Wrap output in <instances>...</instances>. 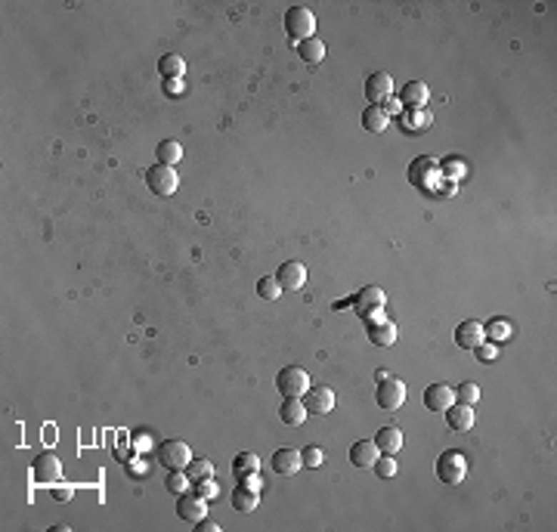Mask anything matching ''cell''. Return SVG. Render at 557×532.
Here are the masks:
<instances>
[{"mask_svg":"<svg viewBox=\"0 0 557 532\" xmlns=\"http://www.w3.org/2000/svg\"><path fill=\"white\" fill-rule=\"evenodd\" d=\"M464 473H468V458L458 452V449H446L440 458H436V477L446 486H458L464 480Z\"/></svg>","mask_w":557,"mask_h":532,"instance_id":"6da1fadb","label":"cell"},{"mask_svg":"<svg viewBox=\"0 0 557 532\" xmlns=\"http://www.w3.org/2000/svg\"><path fill=\"white\" fill-rule=\"evenodd\" d=\"M285 31L291 41L297 44H303V41H310L313 31H316V16L310 13L306 6H291L285 13Z\"/></svg>","mask_w":557,"mask_h":532,"instance_id":"7a4b0ae2","label":"cell"},{"mask_svg":"<svg viewBox=\"0 0 557 532\" xmlns=\"http://www.w3.org/2000/svg\"><path fill=\"white\" fill-rule=\"evenodd\" d=\"M276 390L282 396H303L310 390V375L301 366H285L276 375Z\"/></svg>","mask_w":557,"mask_h":532,"instance_id":"3957f363","label":"cell"},{"mask_svg":"<svg viewBox=\"0 0 557 532\" xmlns=\"http://www.w3.org/2000/svg\"><path fill=\"white\" fill-rule=\"evenodd\" d=\"M146 186L152 189L155 195H161V199H167V195H174L176 192V186H180V176H176V171L171 164H152L146 171Z\"/></svg>","mask_w":557,"mask_h":532,"instance_id":"277c9868","label":"cell"},{"mask_svg":"<svg viewBox=\"0 0 557 532\" xmlns=\"http://www.w3.org/2000/svg\"><path fill=\"white\" fill-rule=\"evenodd\" d=\"M192 461V452L183 440H164L158 446V464H164L167 471H186Z\"/></svg>","mask_w":557,"mask_h":532,"instance_id":"5b68a950","label":"cell"},{"mask_svg":"<svg viewBox=\"0 0 557 532\" xmlns=\"http://www.w3.org/2000/svg\"><path fill=\"white\" fill-rule=\"evenodd\" d=\"M375 403L384 408V412H396L399 406L406 403V384L396 378H384L378 381V390H375Z\"/></svg>","mask_w":557,"mask_h":532,"instance_id":"8992f818","label":"cell"},{"mask_svg":"<svg viewBox=\"0 0 557 532\" xmlns=\"http://www.w3.org/2000/svg\"><path fill=\"white\" fill-rule=\"evenodd\" d=\"M347 303H350L353 310H356V313L362 316V319L368 322L375 313L384 310V291H381L378 285H368V288H362V291H359L356 297H350Z\"/></svg>","mask_w":557,"mask_h":532,"instance_id":"52a82bcc","label":"cell"},{"mask_svg":"<svg viewBox=\"0 0 557 532\" xmlns=\"http://www.w3.org/2000/svg\"><path fill=\"white\" fill-rule=\"evenodd\" d=\"M31 473H34V483H44V486H53V483L62 480V461L56 458L53 452H41L31 464Z\"/></svg>","mask_w":557,"mask_h":532,"instance_id":"ba28073f","label":"cell"},{"mask_svg":"<svg viewBox=\"0 0 557 532\" xmlns=\"http://www.w3.org/2000/svg\"><path fill=\"white\" fill-rule=\"evenodd\" d=\"M393 96V78H390L387 71H371L366 78V99L371 106H381V102H387Z\"/></svg>","mask_w":557,"mask_h":532,"instance_id":"9c48e42d","label":"cell"},{"mask_svg":"<svg viewBox=\"0 0 557 532\" xmlns=\"http://www.w3.org/2000/svg\"><path fill=\"white\" fill-rule=\"evenodd\" d=\"M176 514L183 520H189V523H199V520L208 517V505H204L201 496H195V492H183V496H176Z\"/></svg>","mask_w":557,"mask_h":532,"instance_id":"30bf717a","label":"cell"},{"mask_svg":"<svg viewBox=\"0 0 557 532\" xmlns=\"http://www.w3.org/2000/svg\"><path fill=\"white\" fill-rule=\"evenodd\" d=\"M276 278H278V285H282V291H301L306 282V266L301 260H288V264L278 266Z\"/></svg>","mask_w":557,"mask_h":532,"instance_id":"8fae6325","label":"cell"},{"mask_svg":"<svg viewBox=\"0 0 557 532\" xmlns=\"http://www.w3.org/2000/svg\"><path fill=\"white\" fill-rule=\"evenodd\" d=\"M452 403H455V387H449V384H431L424 390V406L436 415H443Z\"/></svg>","mask_w":557,"mask_h":532,"instance_id":"7c38bea8","label":"cell"},{"mask_svg":"<svg viewBox=\"0 0 557 532\" xmlns=\"http://www.w3.org/2000/svg\"><path fill=\"white\" fill-rule=\"evenodd\" d=\"M368 341L378 343V347H390L396 341V325L384 319V313H375L368 319Z\"/></svg>","mask_w":557,"mask_h":532,"instance_id":"4fadbf2b","label":"cell"},{"mask_svg":"<svg viewBox=\"0 0 557 532\" xmlns=\"http://www.w3.org/2000/svg\"><path fill=\"white\" fill-rule=\"evenodd\" d=\"M483 341H486V331H483V325L477 319H468L455 328V343H458L461 350H477Z\"/></svg>","mask_w":557,"mask_h":532,"instance_id":"5bb4252c","label":"cell"},{"mask_svg":"<svg viewBox=\"0 0 557 532\" xmlns=\"http://www.w3.org/2000/svg\"><path fill=\"white\" fill-rule=\"evenodd\" d=\"M303 406H306V415H328L334 408V390H328V387L306 390Z\"/></svg>","mask_w":557,"mask_h":532,"instance_id":"9a60e30c","label":"cell"},{"mask_svg":"<svg viewBox=\"0 0 557 532\" xmlns=\"http://www.w3.org/2000/svg\"><path fill=\"white\" fill-rule=\"evenodd\" d=\"M446 424H449V431H458V433H464V431H471L473 427V406H464V403H452L449 408H446Z\"/></svg>","mask_w":557,"mask_h":532,"instance_id":"2e32d148","label":"cell"},{"mask_svg":"<svg viewBox=\"0 0 557 532\" xmlns=\"http://www.w3.org/2000/svg\"><path fill=\"white\" fill-rule=\"evenodd\" d=\"M301 468H303V461H301V452L297 449H276L273 452V471L278 477H294Z\"/></svg>","mask_w":557,"mask_h":532,"instance_id":"e0dca14e","label":"cell"},{"mask_svg":"<svg viewBox=\"0 0 557 532\" xmlns=\"http://www.w3.org/2000/svg\"><path fill=\"white\" fill-rule=\"evenodd\" d=\"M303 418H306L303 399L301 396H285V403L278 406V421L288 424V427H297V424H303Z\"/></svg>","mask_w":557,"mask_h":532,"instance_id":"ac0fdd59","label":"cell"},{"mask_svg":"<svg viewBox=\"0 0 557 532\" xmlns=\"http://www.w3.org/2000/svg\"><path fill=\"white\" fill-rule=\"evenodd\" d=\"M378 461V446L375 440H359L350 446V464L353 468H371Z\"/></svg>","mask_w":557,"mask_h":532,"instance_id":"d6986e66","label":"cell"},{"mask_svg":"<svg viewBox=\"0 0 557 532\" xmlns=\"http://www.w3.org/2000/svg\"><path fill=\"white\" fill-rule=\"evenodd\" d=\"M375 446H378V452H384V455H396L403 449V431H399V427H381L375 433Z\"/></svg>","mask_w":557,"mask_h":532,"instance_id":"ffe728a7","label":"cell"},{"mask_svg":"<svg viewBox=\"0 0 557 532\" xmlns=\"http://www.w3.org/2000/svg\"><path fill=\"white\" fill-rule=\"evenodd\" d=\"M427 96H431L427 84H421V81H408V84H403L399 102H403V106H408V109H421L424 102H427Z\"/></svg>","mask_w":557,"mask_h":532,"instance_id":"44dd1931","label":"cell"},{"mask_svg":"<svg viewBox=\"0 0 557 532\" xmlns=\"http://www.w3.org/2000/svg\"><path fill=\"white\" fill-rule=\"evenodd\" d=\"M390 124V115L384 111V106H368L362 111V127L368 130V134H384Z\"/></svg>","mask_w":557,"mask_h":532,"instance_id":"7402d4cb","label":"cell"},{"mask_svg":"<svg viewBox=\"0 0 557 532\" xmlns=\"http://www.w3.org/2000/svg\"><path fill=\"white\" fill-rule=\"evenodd\" d=\"M297 56H301L306 65H319L325 59V44L319 41V37H310V41L297 44Z\"/></svg>","mask_w":557,"mask_h":532,"instance_id":"603a6c76","label":"cell"},{"mask_svg":"<svg viewBox=\"0 0 557 532\" xmlns=\"http://www.w3.org/2000/svg\"><path fill=\"white\" fill-rule=\"evenodd\" d=\"M158 71H161L164 78H183L186 59H183L180 53H164L161 59H158Z\"/></svg>","mask_w":557,"mask_h":532,"instance_id":"cb8c5ba5","label":"cell"},{"mask_svg":"<svg viewBox=\"0 0 557 532\" xmlns=\"http://www.w3.org/2000/svg\"><path fill=\"white\" fill-rule=\"evenodd\" d=\"M257 492H251V489H245V486H239L236 492H232V508L239 511V514H254L257 511Z\"/></svg>","mask_w":557,"mask_h":532,"instance_id":"d4e9b609","label":"cell"},{"mask_svg":"<svg viewBox=\"0 0 557 532\" xmlns=\"http://www.w3.org/2000/svg\"><path fill=\"white\" fill-rule=\"evenodd\" d=\"M158 164H180V158H183V146L176 143V139H161L158 143Z\"/></svg>","mask_w":557,"mask_h":532,"instance_id":"484cf974","label":"cell"},{"mask_svg":"<svg viewBox=\"0 0 557 532\" xmlns=\"http://www.w3.org/2000/svg\"><path fill=\"white\" fill-rule=\"evenodd\" d=\"M232 471H236V477H248V473H257L260 471V458L254 452H239L236 461H232Z\"/></svg>","mask_w":557,"mask_h":532,"instance_id":"4316f807","label":"cell"},{"mask_svg":"<svg viewBox=\"0 0 557 532\" xmlns=\"http://www.w3.org/2000/svg\"><path fill=\"white\" fill-rule=\"evenodd\" d=\"M189 486H192V480H189V473H186V471H167V477H164V489L167 492L183 496V492H189Z\"/></svg>","mask_w":557,"mask_h":532,"instance_id":"83f0119b","label":"cell"},{"mask_svg":"<svg viewBox=\"0 0 557 532\" xmlns=\"http://www.w3.org/2000/svg\"><path fill=\"white\" fill-rule=\"evenodd\" d=\"M257 294L264 297V301H278V294H282V285H278L276 276H264L257 282Z\"/></svg>","mask_w":557,"mask_h":532,"instance_id":"f1b7e54d","label":"cell"},{"mask_svg":"<svg viewBox=\"0 0 557 532\" xmlns=\"http://www.w3.org/2000/svg\"><path fill=\"white\" fill-rule=\"evenodd\" d=\"M480 399V387L473 381H464V384L455 387V403H464V406H473Z\"/></svg>","mask_w":557,"mask_h":532,"instance_id":"f546056e","label":"cell"},{"mask_svg":"<svg viewBox=\"0 0 557 532\" xmlns=\"http://www.w3.org/2000/svg\"><path fill=\"white\" fill-rule=\"evenodd\" d=\"M186 473H189V480H192V483L208 480V477H214V464H211L208 458H201V461H189V468H186Z\"/></svg>","mask_w":557,"mask_h":532,"instance_id":"4dcf8cb0","label":"cell"},{"mask_svg":"<svg viewBox=\"0 0 557 532\" xmlns=\"http://www.w3.org/2000/svg\"><path fill=\"white\" fill-rule=\"evenodd\" d=\"M483 331H486V338H489V341H505L508 334H511V325H508V322H501V319H492L489 325H483Z\"/></svg>","mask_w":557,"mask_h":532,"instance_id":"1f68e13d","label":"cell"},{"mask_svg":"<svg viewBox=\"0 0 557 532\" xmlns=\"http://www.w3.org/2000/svg\"><path fill=\"white\" fill-rule=\"evenodd\" d=\"M301 461H303V468H310V471L322 468V449L319 446H306V449L301 452Z\"/></svg>","mask_w":557,"mask_h":532,"instance_id":"d6a6232c","label":"cell"},{"mask_svg":"<svg viewBox=\"0 0 557 532\" xmlns=\"http://www.w3.org/2000/svg\"><path fill=\"white\" fill-rule=\"evenodd\" d=\"M195 496H201L204 501H208V498H214V496H217V492H220V486H217V480H214V477H208V480H199V483H195Z\"/></svg>","mask_w":557,"mask_h":532,"instance_id":"836d02e7","label":"cell"},{"mask_svg":"<svg viewBox=\"0 0 557 532\" xmlns=\"http://www.w3.org/2000/svg\"><path fill=\"white\" fill-rule=\"evenodd\" d=\"M371 468L378 471V477H384V480H390L396 473V461H393V455H384V458H378Z\"/></svg>","mask_w":557,"mask_h":532,"instance_id":"e575fe53","label":"cell"},{"mask_svg":"<svg viewBox=\"0 0 557 532\" xmlns=\"http://www.w3.org/2000/svg\"><path fill=\"white\" fill-rule=\"evenodd\" d=\"M164 93L167 96H183L186 93V84H183V78H164Z\"/></svg>","mask_w":557,"mask_h":532,"instance_id":"d590c367","label":"cell"},{"mask_svg":"<svg viewBox=\"0 0 557 532\" xmlns=\"http://www.w3.org/2000/svg\"><path fill=\"white\" fill-rule=\"evenodd\" d=\"M50 496H53V501H69V498H74V489L65 486V483H53Z\"/></svg>","mask_w":557,"mask_h":532,"instance_id":"8d00e7d4","label":"cell"},{"mask_svg":"<svg viewBox=\"0 0 557 532\" xmlns=\"http://www.w3.org/2000/svg\"><path fill=\"white\" fill-rule=\"evenodd\" d=\"M239 486H245V489H251V492H257V496H260V489H264V480H260V473H248V477L239 480Z\"/></svg>","mask_w":557,"mask_h":532,"instance_id":"74e56055","label":"cell"},{"mask_svg":"<svg viewBox=\"0 0 557 532\" xmlns=\"http://www.w3.org/2000/svg\"><path fill=\"white\" fill-rule=\"evenodd\" d=\"M473 353H477V359H483V362H489V359H496V343H486V341H483L480 343V347L477 350H473Z\"/></svg>","mask_w":557,"mask_h":532,"instance_id":"f35d334b","label":"cell"},{"mask_svg":"<svg viewBox=\"0 0 557 532\" xmlns=\"http://www.w3.org/2000/svg\"><path fill=\"white\" fill-rule=\"evenodd\" d=\"M412 118H415V121H412V130H418V127H424V124H431V115H424V111H421V109H415V111H412Z\"/></svg>","mask_w":557,"mask_h":532,"instance_id":"ab89813d","label":"cell"},{"mask_svg":"<svg viewBox=\"0 0 557 532\" xmlns=\"http://www.w3.org/2000/svg\"><path fill=\"white\" fill-rule=\"evenodd\" d=\"M195 529H199V532H220V526L214 523V520H208V517L199 520V523H195Z\"/></svg>","mask_w":557,"mask_h":532,"instance_id":"60d3db41","label":"cell"},{"mask_svg":"<svg viewBox=\"0 0 557 532\" xmlns=\"http://www.w3.org/2000/svg\"><path fill=\"white\" fill-rule=\"evenodd\" d=\"M399 109H403V102L390 96V99H387V109H384V111H387V115H393V111H399Z\"/></svg>","mask_w":557,"mask_h":532,"instance_id":"b9f144b4","label":"cell"}]
</instances>
